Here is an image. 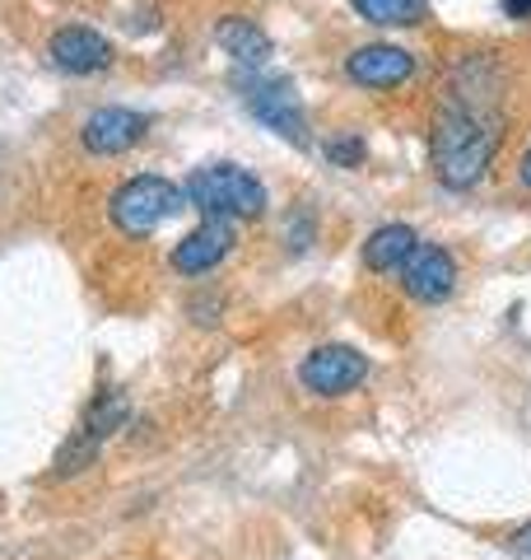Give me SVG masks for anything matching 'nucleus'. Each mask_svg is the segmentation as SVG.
I'll return each instance as SVG.
<instances>
[{
    "label": "nucleus",
    "mask_w": 531,
    "mask_h": 560,
    "mask_svg": "<svg viewBox=\"0 0 531 560\" xmlns=\"http://www.w3.org/2000/svg\"><path fill=\"white\" fill-rule=\"evenodd\" d=\"M234 253V220H201L191 234L177 238L173 248V267L182 276H205L210 267Z\"/></svg>",
    "instance_id": "10"
},
{
    "label": "nucleus",
    "mask_w": 531,
    "mask_h": 560,
    "mask_svg": "<svg viewBox=\"0 0 531 560\" xmlns=\"http://www.w3.org/2000/svg\"><path fill=\"white\" fill-rule=\"evenodd\" d=\"M508 551H512V556H522V560H531V523H522V528L508 537Z\"/></svg>",
    "instance_id": "16"
},
{
    "label": "nucleus",
    "mask_w": 531,
    "mask_h": 560,
    "mask_svg": "<svg viewBox=\"0 0 531 560\" xmlns=\"http://www.w3.org/2000/svg\"><path fill=\"white\" fill-rule=\"evenodd\" d=\"M368 378V355L354 346H317L298 364V383L312 397H345Z\"/></svg>",
    "instance_id": "4"
},
{
    "label": "nucleus",
    "mask_w": 531,
    "mask_h": 560,
    "mask_svg": "<svg viewBox=\"0 0 531 560\" xmlns=\"http://www.w3.org/2000/svg\"><path fill=\"white\" fill-rule=\"evenodd\" d=\"M215 43H220L238 66H247V70L266 66V61H271V51H275L271 33L257 28L252 20H243V14H224V20L215 24Z\"/></svg>",
    "instance_id": "11"
},
{
    "label": "nucleus",
    "mask_w": 531,
    "mask_h": 560,
    "mask_svg": "<svg viewBox=\"0 0 531 560\" xmlns=\"http://www.w3.org/2000/svg\"><path fill=\"white\" fill-rule=\"evenodd\" d=\"M182 201L197 206L205 220H257L266 210V187L238 164H210L187 178Z\"/></svg>",
    "instance_id": "2"
},
{
    "label": "nucleus",
    "mask_w": 531,
    "mask_h": 560,
    "mask_svg": "<svg viewBox=\"0 0 531 560\" xmlns=\"http://www.w3.org/2000/svg\"><path fill=\"white\" fill-rule=\"evenodd\" d=\"M150 131V117L145 113H131V108H98L84 117L80 140L84 150L94 154H127L131 145H140Z\"/></svg>",
    "instance_id": "9"
},
{
    "label": "nucleus",
    "mask_w": 531,
    "mask_h": 560,
    "mask_svg": "<svg viewBox=\"0 0 531 560\" xmlns=\"http://www.w3.org/2000/svg\"><path fill=\"white\" fill-rule=\"evenodd\" d=\"M457 285V261L448 248L438 243H420L411 253V261L401 267V290L411 294L415 304H442Z\"/></svg>",
    "instance_id": "6"
},
{
    "label": "nucleus",
    "mask_w": 531,
    "mask_h": 560,
    "mask_svg": "<svg viewBox=\"0 0 531 560\" xmlns=\"http://www.w3.org/2000/svg\"><path fill=\"white\" fill-rule=\"evenodd\" d=\"M47 57L57 70H66V75H98V70L113 66V43L103 38V33L84 28V24H70V28H57L47 43Z\"/></svg>",
    "instance_id": "7"
},
{
    "label": "nucleus",
    "mask_w": 531,
    "mask_h": 560,
    "mask_svg": "<svg viewBox=\"0 0 531 560\" xmlns=\"http://www.w3.org/2000/svg\"><path fill=\"white\" fill-rule=\"evenodd\" d=\"M177 210H182V187L158 178V173H140V178L121 183L108 201V215L127 238L154 234L168 215H177Z\"/></svg>",
    "instance_id": "3"
},
{
    "label": "nucleus",
    "mask_w": 531,
    "mask_h": 560,
    "mask_svg": "<svg viewBox=\"0 0 531 560\" xmlns=\"http://www.w3.org/2000/svg\"><path fill=\"white\" fill-rule=\"evenodd\" d=\"M345 75L364 90H392V84H405L415 75V57L392 43H368L345 57Z\"/></svg>",
    "instance_id": "8"
},
{
    "label": "nucleus",
    "mask_w": 531,
    "mask_h": 560,
    "mask_svg": "<svg viewBox=\"0 0 531 560\" xmlns=\"http://www.w3.org/2000/svg\"><path fill=\"white\" fill-rule=\"evenodd\" d=\"M504 10H508V14H518V20H522V14H531V0H504Z\"/></svg>",
    "instance_id": "18"
},
{
    "label": "nucleus",
    "mask_w": 531,
    "mask_h": 560,
    "mask_svg": "<svg viewBox=\"0 0 531 560\" xmlns=\"http://www.w3.org/2000/svg\"><path fill=\"white\" fill-rule=\"evenodd\" d=\"M327 160L335 168H354V164L364 160V140L359 136H335V140H327Z\"/></svg>",
    "instance_id": "15"
},
{
    "label": "nucleus",
    "mask_w": 531,
    "mask_h": 560,
    "mask_svg": "<svg viewBox=\"0 0 531 560\" xmlns=\"http://www.w3.org/2000/svg\"><path fill=\"white\" fill-rule=\"evenodd\" d=\"M378 28H415L429 20V0H350Z\"/></svg>",
    "instance_id": "14"
},
{
    "label": "nucleus",
    "mask_w": 531,
    "mask_h": 560,
    "mask_svg": "<svg viewBox=\"0 0 531 560\" xmlns=\"http://www.w3.org/2000/svg\"><path fill=\"white\" fill-rule=\"evenodd\" d=\"M243 103H247V113H252L261 127L285 136L290 145H298V150L308 145V113H304V103H298L290 80H252L243 90Z\"/></svg>",
    "instance_id": "5"
},
{
    "label": "nucleus",
    "mask_w": 531,
    "mask_h": 560,
    "mask_svg": "<svg viewBox=\"0 0 531 560\" xmlns=\"http://www.w3.org/2000/svg\"><path fill=\"white\" fill-rule=\"evenodd\" d=\"M127 416H131V401L121 397L117 388L98 393V397H94V407H88L84 420H80L75 440H84L88 448H103V440H108V434H117L121 425H127Z\"/></svg>",
    "instance_id": "13"
},
{
    "label": "nucleus",
    "mask_w": 531,
    "mask_h": 560,
    "mask_svg": "<svg viewBox=\"0 0 531 560\" xmlns=\"http://www.w3.org/2000/svg\"><path fill=\"white\" fill-rule=\"evenodd\" d=\"M518 178H522V187L531 191V145H527V154H522V164H518Z\"/></svg>",
    "instance_id": "17"
},
{
    "label": "nucleus",
    "mask_w": 531,
    "mask_h": 560,
    "mask_svg": "<svg viewBox=\"0 0 531 560\" xmlns=\"http://www.w3.org/2000/svg\"><path fill=\"white\" fill-rule=\"evenodd\" d=\"M504 80L489 57L457 61L442 80L434 127H429V164L448 191H471L489 173L504 145Z\"/></svg>",
    "instance_id": "1"
},
{
    "label": "nucleus",
    "mask_w": 531,
    "mask_h": 560,
    "mask_svg": "<svg viewBox=\"0 0 531 560\" xmlns=\"http://www.w3.org/2000/svg\"><path fill=\"white\" fill-rule=\"evenodd\" d=\"M415 248H420V238H415L411 224H382V230H374L364 238V267L378 271V276H392L411 261Z\"/></svg>",
    "instance_id": "12"
}]
</instances>
